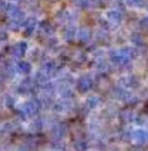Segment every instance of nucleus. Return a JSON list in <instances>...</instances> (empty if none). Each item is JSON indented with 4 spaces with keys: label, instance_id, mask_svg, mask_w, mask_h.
Returning <instances> with one entry per match:
<instances>
[]
</instances>
